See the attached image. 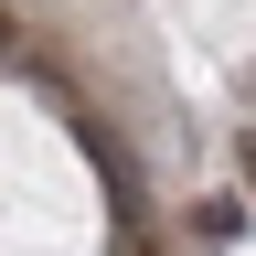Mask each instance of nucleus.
<instances>
[{
	"label": "nucleus",
	"instance_id": "1",
	"mask_svg": "<svg viewBox=\"0 0 256 256\" xmlns=\"http://www.w3.org/2000/svg\"><path fill=\"white\" fill-rule=\"evenodd\" d=\"M235 171H246V192H256V128H246V139H235Z\"/></svg>",
	"mask_w": 256,
	"mask_h": 256
},
{
	"label": "nucleus",
	"instance_id": "2",
	"mask_svg": "<svg viewBox=\"0 0 256 256\" xmlns=\"http://www.w3.org/2000/svg\"><path fill=\"white\" fill-rule=\"evenodd\" d=\"M0 43H22V22H11V11H0Z\"/></svg>",
	"mask_w": 256,
	"mask_h": 256
}]
</instances>
